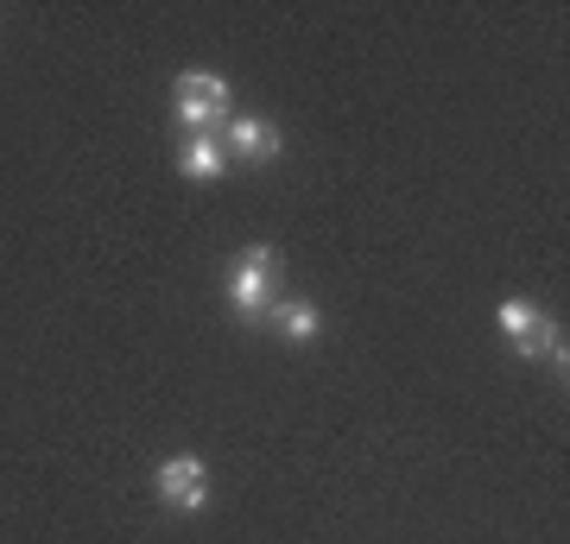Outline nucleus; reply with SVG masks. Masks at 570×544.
<instances>
[{"label":"nucleus","mask_w":570,"mask_h":544,"mask_svg":"<svg viewBox=\"0 0 570 544\" xmlns=\"http://www.w3.org/2000/svg\"><path fill=\"white\" fill-rule=\"evenodd\" d=\"M279 279H285V254L273 241H254L242 260L228 266V310H235L242 323L266 317L273 298H279Z\"/></svg>","instance_id":"1"},{"label":"nucleus","mask_w":570,"mask_h":544,"mask_svg":"<svg viewBox=\"0 0 570 544\" xmlns=\"http://www.w3.org/2000/svg\"><path fill=\"white\" fill-rule=\"evenodd\" d=\"M171 108H178L184 133H223L235 121V89L216 70H178L171 77Z\"/></svg>","instance_id":"2"},{"label":"nucleus","mask_w":570,"mask_h":544,"mask_svg":"<svg viewBox=\"0 0 570 544\" xmlns=\"http://www.w3.org/2000/svg\"><path fill=\"white\" fill-rule=\"evenodd\" d=\"M153 501L171 506V513H204V506H209V468H204V456H165L159 475H153Z\"/></svg>","instance_id":"3"},{"label":"nucleus","mask_w":570,"mask_h":544,"mask_svg":"<svg viewBox=\"0 0 570 544\" xmlns=\"http://www.w3.org/2000/svg\"><path fill=\"white\" fill-rule=\"evenodd\" d=\"M216 140H223L228 165H235V159H242V165H273V159L285 152V133L266 121V115H235V121H228Z\"/></svg>","instance_id":"4"},{"label":"nucleus","mask_w":570,"mask_h":544,"mask_svg":"<svg viewBox=\"0 0 570 544\" xmlns=\"http://www.w3.org/2000/svg\"><path fill=\"white\" fill-rule=\"evenodd\" d=\"M266 323H273V336L292 343V348H311L317 336H324V310H317L311 298H273Z\"/></svg>","instance_id":"5"},{"label":"nucleus","mask_w":570,"mask_h":544,"mask_svg":"<svg viewBox=\"0 0 570 544\" xmlns=\"http://www.w3.org/2000/svg\"><path fill=\"white\" fill-rule=\"evenodd\" d=\"M178 171L190 184H216V178H228V152H223V140L216 133H184V146H178Z\"/></svg>","instance_id":"6"},{"label":"nucleus","mask_w":570,"mask_h":544,"mask_svg":"<svg viewBox=\"0 0 570 544\" xmlns=\"http://www.w3.org/2000/svg\"><path fill=\"white\" fill-rule=\"evenodd\" d=\"M513 355H527V362H546L551 374H564V362H570V348H564V323H558V317H539V323L527 329V336L513 343Z\"/></svg>","instance_id":"7"},{"label":"nucleus","mask_w":570,"mask_h":544,"mask_svg":"<svg viewBox=\"0 0 570 544\" xmlns=\"http://www.w3.org/2000/svg\"><path fill=\"white\" fill-rule=\"evenodd\" d=\"M546 317V310H539V304H527V298H508L501 304V310H494V329H501V336H508V343H520V336H527L532 323Z\"/></svg>","instance_id":"8"}]
</instances>
